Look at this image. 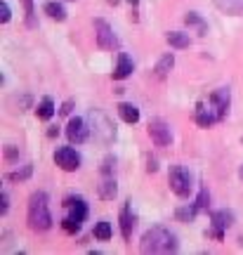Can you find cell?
<instances>
[{
  "label": "cell",
  "instance_id": "36",
  "mask_svg": "<svg viewBox=\"0 0 243 255\" xmlns=\"http://www.w3.org/2000/svg\"><path fill=\"white\" fill-rule=\"evenodd\" d=\"M239 177H241V180H243V165H241V168H239Z\"/></svg>",
  "mask_w": 243,
  "mask_h": 255
},
{
  "label": "cell",
  "instance_id": "15",
  "mask_svg": "<svg viewBox=\"0 0 243 255\" xmlns=\"http://www.w3.org/2000/svg\"><path fill=\"white\" fill-rule=\"evenodd\" d=\"M118 116L125 121V123L135 126L137 121H139V109H137L135 104H130V102H121L118 104Z\"/></svg>",
  "mask_w": 243,
  "mask_h": 255
},
{
  "label": "cell",
  "instance_id": "24",
  "mask_svg": "<svg viewBox=\"0 0 243 255\" xmlns=\"http://www.w3.org/2000/svg\"><path fill=\"white\" fill-rule=\"evenodd\" d=\"M217 5L229 14H241L243 12V0H217Z\"/></svg>",
  "mask_w": 243,
  "mask_h": 255
},
{
  "label": "cell",
  "instance_id": "16",
  "mask_svg": "<svg viewBox=\"0 0 243 255\" xmlns=\"http://www.w3.org/2000/svg\"><path fill=\"white\" fill-rule=\"evenodd\" d=\"M165 40H168V45L175 47V50H184V47L191 45L189 33H182V31H170V33L165 36Z\"/></svg>",
  "mask_w": 243,
  "mask_h": 255
},
{
  "label": "cell",
  "instance_id": "5",
  "mask_svg": "<svg viewBox=\"0 0 243 255\" xmlns=\"http://www.w3.org/2000/svg\"><path fill=\"white\" fill-rule=\"evenodd\" d=\"M234 225V213L232 210H215L210 213V237L215 241L225 239V232Z\"/></svg>",
  "mask_w": 243,
  "mask_h": 255
},
{
  "label": "cell",
  "instance_id": "21",
  "mask_svg": "<svg viewBox=\"0 0 243 255\" xmlns=\"http://www.w3.org/2000/svg\"><path fill=\"white\" fill-rule=\"evenodd\" d=\"M184 21H187V26L196 28L198 36H203V33L208 31V24L201 19V14H198V12H187V14H184Z\"/></svg>",
  "mask_w": 243,
  "mask_h": 255
},
{
  "label": "cell",
  "instance_id": "10",
  "mask_svg": "<svg viewBox=\"0 0 243 255\" xmlns=\"http://www.w3.org/2000/svg\"><path fill=\"white\" fill-rule=\"evenodd\" d=\"M149 137L156 146H168L172 142V132H170V126L165 123L163 119H153L149 121Z\"/></svg>",
  "mask_w": 243,
  "mask_h": 255
},
{
  "label": "cell",
  "instance_id": "22",
  "mask_svg": "<svg viewBox=\"0 0 243 255\" xmlns=\"http://www.w3.org/2000/svg\"><path fill=\"white\" fill-rule=\"evenodd\" d=\"M198 215V208L191 203V206H182V208L175 210V218L180 220V222H194Z\"/></svg>",
  "mask_w": 243,
  "mask_h": 255
},
{
  "label": "cell",
  "instance_id": "35",
  "mask_svg": "<svg viewBox=\"0 0 243 255\" xmlns=\"http://www.w3.org/2000/svg\"><path fill=\"white\" fill-rule=\"evenodd\" d=\"M127 2H130L132 7H137V2H139V0H127Z\"/></svg>",
  "mask_w": 243,
  "mask_h": 255
},
{
  "label": "cell",
  "instance_id": "12",
  "mask_svg": "<svg viewBox=\"0 0 243 255\" xmlns=\"http://www.w3.org/2000/svg\"><path fill=\"white\" fill-rule=\"evenodd\" d=\"M135 71V64L130 59L127 52H118V62H116V69H114V81H125L127 76H132Z\"/></svg>",
  "mask_w": 243,
  "mask_h": 255
},
{
  "label": "cell",
  "instance_id": "27",
  "mask_svg": "<svg viewBox=\"0 0 243 255\" xmlns=\"http://www.w3.org/2000/svg\"><path fill=\"white\" fill-rule=\"evenodd\" d=\"M24 9H26V26L36 28V12H33V0H24Z\"/></svg>",
  "mask_w": 243,
  "mask_h": 255
},
{
  "label": "cell",
  "instance_id": "28",
  "mask_svg": "<svg viewBox=\"0 0 243 255\" xmlns=\"http://www.w3.org/2000/svg\"><path fill=\"white\" fill-rule=\"evenodd\" d=\"M114 170H116V158H114V156H107L104 163H102V175H104V177H111Z\"/></svg>",
  "mask_w": 243,
  "mask_h": 255
},
{
  "label": "cell",
  "instance_id": "1",
  "mask_svg": "<svg viewBox=\"0 0 243 255\" xmlns=\"http://www.w3.org/2000/svg\"><path fill=\"white\" fill-rule=\"evenodd\" d=\"M139 251L142 253H175L177 251V237L165 227H151L142 234Z\"/></svg>",
  "mask_w": 243,
  "mask_h": 255
},
{
  "label": "cell",
  "instance_id": "14",
  "mask_svg": "<svg viewBox=\"0 0 243 255\" xmlns=\"http://www.w3.org/2000/svg\"><path fill=\"white\" fill-rule=\"evenodd\" d=\"M196 123L201 128H213L215 123H220L217 121V116H215V111H213V107L210 104H198L196 107Z\"/></svg>",
  "mask_w": 243,
  "mask_h": 255
},
{
  "label": "cell",
  "instance_id": "32",
  "mask_svg": "<svg viewBox=\"0 0 243 255\" xmlns=\"http://www.w3.org/2000/svg\"><path fill=\"white\" fill-rule=\"evenodd\" d=\"M71 111H73V100H66V102L62 104V109H59V114H62V116H69Z\"/></svg>",
  "mask_w": 243,
  "mask_h": 255
},
{
  "label": "cell",
  "instance_id": "33",
  "mask_svg": "<svg viewBox=\"0 0 243 255\" xmlns=\"http://www.w3.org/2000/svg\"><path fill=\"white\" fill-rule=\"evenodd\" d=\"M146 170H149V173H156V170H158V163H156V158H149V165H146Z\"/></svg>",
  "mask_w": 243,
  "mask_h": 255
},
{
  "label": "cell",
  "instance_id": "4",
  "mask_svg": "<svg viewBox=\"0 0 243 255\" xmlns=\"http://www.w3.org/2000/svg\"><path fill=\"white\" fill-rule=\"evenodd\" d=\"M168 182H170L172 194H177L180 199H189L191 196L194 180H191V173L184 165H172L170 173H168Z\"/></svg>",
  "mask_w": 243,
  "mask_h": 255
},
{
  "label": "cell",
  "instance_id": "17",
  "mask_svg": "<svg viewBox=\"0 0 243 255\" xmlns=\"http://www.w3.org/2000/svg\"><path fill=\"white\" fill-rule=\"evenodd\" d=\"M172 66H175V55H172V52L163 55L161 59H158V64H156V69H153V71H156V78H161L163 81V78L172 71Z\"/></svg>",
  "mask_w": 243,
  "mask_h": 255
},
{
  "label": "cell",
  "instance_id": "26",
  "mask_svg": "<svg viewBox=\"0 0 243 255\" xmlns=\"http://www.w3.org/2000/svg\"><path fill=\"white\" fill-rule=\"evenodd\" d=\"M198 208V213H206L208 206H210V194H208L206 187H201V191H198V196H196V203H194Z\"/></svg>",
  "mask_w": 243,
  "mask_h": 255
},
{
  "label": "cell",
  "instance_id": "2",
  "mask_svg": "<svg viewBox=\"0 0 243 255\" xmlns=\"http://www.w3.org/2000/svg\"><path fill=\"white\" fill-rule=\"evenodd\" d=\"M62 208H64V213H66L62 220V229L66 234H78L83 227V222L88 220V213H90L85 199H83V196H66L62 203Z\"/></svg>",
  "mask_w": 243,
  "mask_h": 255
},
{
  "label": "cell",
  "instance_id": "7",
  "mask_svg": "<svg viewBox=\"0 0 243 255\" xmlns=\"http://www.w3.org/2000/svg\"><path fill=\"white\" fill-rule=\"evenodd\" d=\"M54 163L59 165L64 173H76L81 168V154L73 146H59L54 151Z\"/></svg>",
  "mask_w": 243,
  "mask_h": 255
},
{
  "label": "cell",
  "instance_id": "18",
  "mask_svg": "<svg viewBox=\"0 0 243 255\" xmlns=\"http://www.w3.org/2000/svg\"><path fill=\"white\" fill-rule=\"evenodd\" d=\"M118 194V184L114 177H104V182L99 184V199L104 201H114Z\"/></svg>",
  "mask_w": 243,
  "mask_h": 255
},
{
  "label": "cell",
  "instance_id": "20",
  "mask_svg": "<svg viewBox=\"0 0 243 255\" xmlns=\"http://www.w3.org/2000/svg\"><path fill=\"white\" fill-rule=\"evenodd\" d=\"M54 102H52V97H43L40 100V104H38V109H36V116L40 121H50L54 116Z\"/></svg>",
  "mask_w": 243,
  "mask_h": 255
},
{
  "label": "cell",
  "instance_id": "23",
  "mask_svg": "<svg viewBox=\"0 0 243 255\" xmlns=\"http://www.w3.org/2000/svg\"><path fill=\"white\" fill-rule=\"evenodd\" d=\"M95 239H99V241H109V239L114 237V229H111V225H109L107 220H99L97 225H95Z\"/></svg>",
  "mask_w": 243,
  "mask_h": 255
},
{
  "label": "cell",
  "instance_id": "31",
  "mask_svg": "<svg viewBox=\"0 0 243 255\" xmlns=\"http://www.w3.org/2000/svg\"><path fill=\"white\" fill-rule=\"evenodd\" d=\"M7 208H9V199H7V194L2 191V194H0V215H5Z\"/></svg>",
  "mask_w": 243,
  "mask_h": 255
},
{
  "label": "cell",
  "instance_id": "9",
  "mask_svg": "<svg viewBox=\"0 0 243 255\" xmlns=\"http://www.w3.org/2000/svg\"><path fill=\"white\" fill-rule=\"evenodd\" d=\"M90 132L92 130L88 128L85 119H81V116L69 119V123H66V137H69V142H71V144H83V142H88Z\"/></svg>",
  "mask_w": 243,
  "mask_h": 255
},
{
  "label": "cell",
  "instance_id": "8",
  "mask_svg": "<svg viewBox=\"0 0 243 255\" xmlns=\"http://www.w3.org/2000/svg\"><path fill=\"white\" fill-rule=\"evenodd\" d=\"M208 104L213 107L217 121H225L227 114H229V107H232V92H229V88H217V90L210 95Z\"/></svg>",
  "mask_w": 243,
  "mask_h": 255
},
{
  "label": "cell",
  "instance_id": "13",
  "mask_svg": "<svg viewBox=\"0 0 243 255\" xmlns=\"http://www.w3.org/2000/svg\"><path fill=\"white\" fill-rule=\"evenodd\" d=\"M118 220H121V234H123V239L130 241V239H132V229H135V213H132V208H130V206H123Z\"/></svg>",
  "mask_w": 243,
  "mask_h": 255
},
{
  "label": "cell",
  "instance_id": "30",
  "mask_svg": "<svg viewBox=\"0 0 243 255\" xmlns=\"http://www.w3.org/2000/svg\"><path fill=\"white\" fill-rule=\"evenodd\" d=\"M5 158H7V161H17L19 158V149L14 144H7L5 146Z\"/></svg>",
  "mask_w": 243,
  "mask_h": 255
},
{
  "label": "cell",
  "instance_id": "29",
  "mask_svg": "<svg viewBox=\"0 0 243 255\" xmlns=\"http://www.w3.org/2000/svg\"><path fill=\"white\" fill-rule=\"evenodd\" d=\"M9 19H12V9H9V5L2 0V2H0V21H2V24H7Z\"/></svg>",
  "mask_w": 243,
  "mask_h": 255
},
{
  "label": "cell",
  "instance_id": "19",
  "mask_svg": "<svg viewBox=\"0 0 243 255\" xmlns=\"http://www.w3.org/2000/svg\"><path fill=\"white\" fill-rule=\"evenodd\" d=\"M43 12H45L50 19H57V21H64V19H66V9H64V5L62 2H54V0H50V2L43 5Z\"/></svg>",
  "mask_w": 243,
  "mask_h": 255
},
{
  "label": "cell",
  "instance_id": "6",
  "mask_svg": "<svg viewBox=\"0 0 243 255\" xmlns=\"http://www.w3.org/2000/svg\"><path fill=\"white\" fill-rule=\"evenodd\" d=\"M90 119H92V123H95V126L90 128L92 132H95V137L102 139L104 144H109V142L116 137V128H114V123H111V121H109L107 116H104L102 111H97V109L90 114Z\"/></svg>",
  "mask_w": 243,
  "mask_h": 255
},
{
  "label": "cell",
  "instance_id": "3",
  "mask_svg": "<svg viewBox=\"0 0 243 255\" xmlns=\"http://www.w3.org/2000/svg\"><path fill=\"white\" fill-rule=\"evenodd\" d=\"M28 227L33 232H47L52 227V215H50L45 191H36L28 199Z\"/></svg>",
  "mask_w": 243,
  "mask_h": 255
},
{
  "label": "cell",
  "instance_id": "34",
  "mask_svg": "<svg viewBox=\"0 0 243 255\" xmlns=\"http://www.w3.org/2000/svg\"><path fill=\"white\" fill-rule=\"evenodd\" d=\"M57 135H59V128L57 126H52L50 130H47V137H57Z\"/></svg>",
  "mask_w": 243,
  "mask_h": 255
},
{
  "label": "cell",
  "instance_id": "25",
  "mask_svg": "<svg viewBox=\"0 0 243 255\" xmlns=\"http://www.w3.org/2000/svg\"><path fill=\"white\" fill-rule=\"evenodd\" d=\"M31 173H33V165L26 163L21 170H14V173L7 175V180H12V182H24V180H28L31 177Z\"/></svg>",
  "mask_w": 243,
  "mask_h": 255
},
{
  "label": "cell",
  "instance_id": "11",
  "mask_svg": "<svg viewBox=\"0 0 243 255\" xmlns=\"http://www.w3.org/2000/svg\"><path fill=\"white\" fill-rule=\"evenodd\" d=\"M95 31H97V45L102 47V50H114V47H118V38L114 36L111 26H109L104 19H97V21H95Z\"/></svg>",
  "mask_w": 243,
  "mask_h": 255
}]
</instances>
